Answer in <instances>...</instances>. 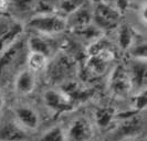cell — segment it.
I'll return each mask as SVG.
<instances>
[{
	"instance_id": "19",
	"label": "cell",
	"mask_w": 147,
	"mask_h": 141,
	"mask_svg": "<svg viewBox=\"0 0 147 141\" xmlns=\"http://www.w3.org/2000/svg\"><path fill=\"white\" fill-rule=\"evenodd\" d=\"M92 0H61L57 6V12L59 15L66 18L69 15H71L75 10L80 9L81 7L88 5Z\"/></svg>"
},
{
	"instance_id": "2",
	"label": "cell",
	"mask_w": 147,
	"mask_h": 141,
	"mask_svg": "<svg viewBox=\"0 0 147 141\" xmlns=\"http://www.w3.org/2000/svg\"><path fill=\"white\" fill-rule=\"evenodd\" d=\"M27 27L34 30L42 37H53L63 33L66 29V19L58 12L36 13L31 17Z\"/></svg>"
},
{
	"instance_id": "9",
	"label": "cell",
	"mask_w": 147,
	"mask_h": 141,
	"mask_svg": "<svg viewBox=\"0 0 147 141\" xmlns=\"http://www.w3.org/2000/svg\"><path fill=\"white\" fill-rule=\"evenodd\" d=\"M65 19L67 29H72L73 31L92 24V1L75 10Z\"/></svg>"
},
{
	"instance_id": "27",
	"label": "cell",
	"mask_w": 147,
	"mask_h": 141,
	"mask_svg": "<svg viewBox=\"0 0 147 141\" xmlns=\"http://www.w3.org/2000/svg\"><path fill=\"white\" fill-rule=\"evenodd\" d=\"M3 105H5V96H3V94H2V92L0 89V112L3 108Z\"/></svg>"
},
{
	"instance_id": "13",
	"label": "cell",
	"mask_w": 147,
	"mask_h": 141,
	"mask_svg": "<svg viewBox=\"0 0 147 141\" xmlns=\"http://www.w3.org/2000/svg\"><path fill=\"white\" fill-rule=\"evenodd\" d=\"M117 44L123 51H128L136 40V33L128 24H119L117 28Z\"/></svg>"
},
{
	"instance_id": "1",
	"label": "cell",
	"mask_w": 147,
	"mask_h": 141,
	"mask_svg": "<svg viewBox=\"0 0 147 141\" xmlns=\"http://www.w3.org/2000/svg\"><path fill=\"white\" fill-rule=\"evenodd\" d=\"M122 13L107 0H92V24L102 33L116 29Z\"/></svg>"
},
{
	"instance_id": "23",
	"label": "cell",
	"mask_w": 147,
	"mask_h": 141,
	"mask_svg": "<svg viewBox=\"0 0 147 141\" xmlns=\"http://www.w3.org/2000/svg\"><path fill=\"white\" fill-rule=\"evenodd\" d=\"M15 5L16 9H18L20 12L30 11L31 9L36 8L37 1L34 0H10V5Z\"/></svg>"
},
{
	"instance_id": "5",
	"label": "cell",
	"mask_w": 147,
	"mask_h": 141,
	"mask_svg": "<svg viewBox=\"0 0 147 141\" xmlns=\"http://www.w3.org/2000/svg\"><path fill=\"white\" fill-rule=\"evenodd\" d=\"M24 32V25L15 19L0 21V53L20 40Z\"/></svg>"
},
{
	"instance_id": "14",
	"label": "cell",
	"mask_w": 147,
	"mask_h": 141,
	"mask_svg": "<svg viewBox=\"0 0 147 141\" xmlns=\"http://www.w3.org/2000/svg\"><path fill=\"white\" fill-rule=\"evenodd\" d=\"M27 45L29 49V52H37L45 55L48 59H50L53 55V47L48 42L47 39L40 35H32L28 39Z\"/></svg>"
},
{
	"instance_id": "7",
	"label": "cell",
	"mask_w": 147,
	"mask_h": 141,
	"mask_svg": "<svg viewBox=\"0 0 147 141\" xmlns=\"http://www.w3.org/2000/svg\"><path fill=\"white\" fill-rule=\"evenodd\" d=\"M132 84V93L136 94L146 89L147 64L145 59H132L128 67H126Z\"/></svg>"
},
{
	"instance_id": "21",
	"label": "cell",
	"mask_w": 147,
	"mask_h": 141,
	"mask_svg": "<svg viewBox=\"0 0 147 141\" xmlns=\"http://www.w3.org/2000/svg\"><path fill=\"white\" fill-rule=\"evenodd\" d=\"M146 42L145 40L142 41V39H137L135 40V42L133 43L131 46V49L128 50V52L131 54L132 59H145L146 61L147 57V51H146Z\"/></svg>"
},
{
	"instance_id": "6",
	"label": "cell",
	"mask_w": 147,
	"mask_h": 141,
	"mask_svg": "<svg viewBox=\"0 0 147 141\" xmlns=\"http://www.w3.org/2000/svg\"><path fill=\"white\" fill-rule=\"evenodd\" d=\"M93 132V126L90 119L80 116L73 119L65 130L66 141H90Z\"/></svg>"
},
{
	"instance_id": "22",
	"label": "cell",
	"mask_w": 147,
	"mask_h": 141,
	"mask_svg": "<svg viewBox=\"0 0 147 141\" xmlns=\"http://www.w3.org/2000/svg\"><path fill=\"white\" fill-rule=\"evenodd\" d=\"M147 99H146V89L142 90L140 93L134 94V99H133L132 105V112L135 114H140L142 110L146 108Z\"/></svg>"
},
{
	"instance_id": "20",
	"label": "cell",
	"mask_w": 147,
	"mask_h": 141,
	"mask_svg": "<svg viewBox=\"0 0 147 141\" xmlns=\"http://www.w3.org/2000/svg\"><path fill=\"white\" fill-rule=\"evenodd\" d=\"M38 141H66L65 130L61 126H53L47 129Z\"/></svg>"
},
{
	"instance_id": "17",
	"label": "cell",
	"mask_w": 147,
	"mask_h": 141,
	"mask_svg": "<svg viewBox=\"0 0 147 141\" xmlns=\"http://www.w3.org/2000/svg\"><path fill=\"white\" fill-rule=\"evenodd\" d=\"M95 121L97 126L101 129H106L111 126V124L116 118V112L113 107L110 106H104L98 107L94 112Z\"/></svg>"
},
{
	"instance_id": "28",
	"label": "cell",
	"mask_w": 147,
	"mask_h": 141,
	"mask_svg": "<svg viewBox=\"0 0 147 141\" xmlns=\"http://www.w3.org/2000/svg\"><path fill=\"white\" fill-rule=\"evenodd\" d=\"M122 141H145V139H137L136 137L135 138H129V139H124Z\"/></svg>"
},
{
	"instance_id": "18",
	"label": "cell",
	"mask_w": 147,
	"mask_h": 141,
	"mask_svg": "<svg viewBox=\"0 0 147 141\" xmlns=\"http://www.w3.org/2000/svg\"><path fill=\"white\" fill-rule=\"evenodd\" d=\"M49 64V59L37 52H29L27 55V68L33 73H39L44 71Z\"/></svg>"
},
{
	"instance_id": "26",
	"label": "cell",
	"mask_w": 147,
	"mask_h": 141,
	"mask_svg": "<svg viewBox=\"0 0 147 141\" xmlns=\"http://www.w3.org/2000/svg\"><path fill=\"white\" fill-rule=\"evenodd\" d=\"M146 3L144 2V5H143V7H140V21H143L144 24H146Z\"/></svg>"
},
{
	"instance_id": "8",
	"label": "cell",
	"mask_w": 147,
	"mask_h": 141,
	"mask_svg": "<svg viewBox=\"0 0 147 141\" xmlns=\"http://www.w3.org/2000/svg\"><path fill=\"white\" fill-rule=\"evenodd\" d=\"M15 121L26 131H34L40 126V116L29 105H19L15 108Z\"/></svg>"
},
{
	"instance_id": "12",
	"label": "cell",
	"mask_w": 147,
	"mask_h": 141,
	"mask_svg": "<svg viewBox=\"0 0 147 141\" xmlns=\"http://www.w3.org/2000/svg\"><path fill=\"white\" fill-rule=\"evenodd\" d=\"M28 132L15 120L7 121L0 126V141H27Z\"/></svg>"
},
{
	"instance_id": "11",
	"label": "cell",
	"mask_w": 147,
	"mask_h": 141,
	"mask_svg": "<svg viewBox=\"0 0 147 141\" xmlns=\"http://www.w3.org/2000/svg\"><path fill=\"white\" fill-rule=\"evenodd\" d=\"M122 119H123L122 124L118 126L116 130V137L119 139V141L129 139V138H135L137 134H140L143 125L138 115L125 117Z\"/></svg>"
},
{
	"instance_id": "25",
	"label": "cell",
	"mask_w": 147,
	"mask_h": 141,
	"mask_svg": "<svg viewBox=\"0 0 147 141\" xmlns=\"http://www.w3.org/2000/svg\"><path fill=\"white\" fill-rule=\"evenodd\" d=\"M10 8V0H0V13L6 12Z\"/></svg>"
},
{
	"instance_id": "15",
	"label": "cell",
	"mask_w": 147,
	"mask_h": 141,
	"mask_svg": "<svg viewBox=\"0 0 147 141\" xmlns=\"http://www.w3.org/2000/svg\"><path fill=\"white\" fill-rule=\"evenodd\" d=\"M22 41L19 40L18 42H16L15 44L9 46L7 50H5L3 52L0 53V73L2 71H5L8 66H10L16 59L18 57V55L20 54L22 50Z\"/></svg>"
},
{
	"instance_id": "24",
	"label": "cell",
	"mask_w": 147,
	"mask_h": 141,
	"mask_svg": "<svg viewBox=\"0 0 147 141\" xmlns=\"http://www.w3.org/2000/svg\"><path fill=\"white\" fill-rule=\"evenodd\" d=\"M112 5L123 15L126 10L128 9V7H129L131 0H113V3Z\"/></svg>"
},
{
	"instance_id": "3",
	"label": "cell",
	"mask_w": 147,
	"mask_h": 141,
	"mask_svg": "<svg viewBox=\"0 0 147 141\" xmlns=\"http://www.w3.org/2000/svg\"><path fill=\"white\" fill-rule=\"evenodd\" d=\"M109 90L115 98H126L132 93V84L126 66L118 63L113 67L107 82Z\"/></svg>"
},
{
	"instance_id": "16",
	"label": "cell",
	"mask_w": 147,
	"mask_h": 141,
	"mask_svg": "<svg viewBox=\"0 0 147 141\" xmlns=\"http://www.w3.org/2000/svg\"><path fill=\"white\" fill-rule=\"evenodd\" d=\"M73 62L66 55H60L54 61V65L52 66V78L58 80H64L66 75L69 74V71L72 68Z\"/></svg>"
},
{
	"instance_id": "4",
	"label": "cell",
	"mask_w": 147,
	"mask_h": 141,
	"mask_svg": "<svg viewBox=\"0 0 147 141\" xmlns=\"http://www.w3.org/2000/svg\"><path fill=\"white\" fill-rule=\"evenodd\" d=\"M43 104L55 116L72 112L75 106L62 89H48L43 94Z\"/></svg>"
},
{
	"instance_id": "10",
	"label": "cell",
	"mask_w": 147,
	"mask_h": 141,
	"mask_svg": "<svg viewBox=\"0 0 147 141\" xmlns=\"http://www.w3.org/2000/svg\"><path fill=\"white\" fill-rule=\"evenodd\" d=\"M37 86V75L36 73L31 72L27 67L21 69L15 80V89L20 95L28 96L33 93V90Z\"/></svg>"
}]
</instances>
